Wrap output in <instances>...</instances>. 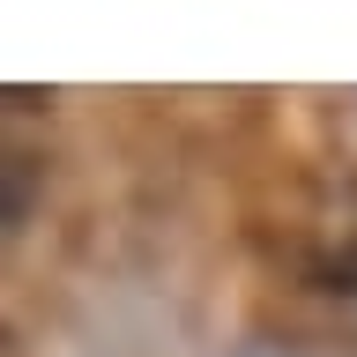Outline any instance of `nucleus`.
I'll return each instance as SVG.
<instances>
[{
    "instance_id": "obj_1",
    "label": "nucleus",
    "mask_w": 357,
    "mask_h": 357,
    "mask_svg": "<svg viewBox=\"0 0 357 357\" xmlns=\"http://www.w3.org/2000/svg\"><path fill=\"white\" fill-rule=\"evenodd\" d=\"M290 253L305 261V275L335 290H357V178H320L298 201L290 223Z\"/></svg>"
}]
</instances>
